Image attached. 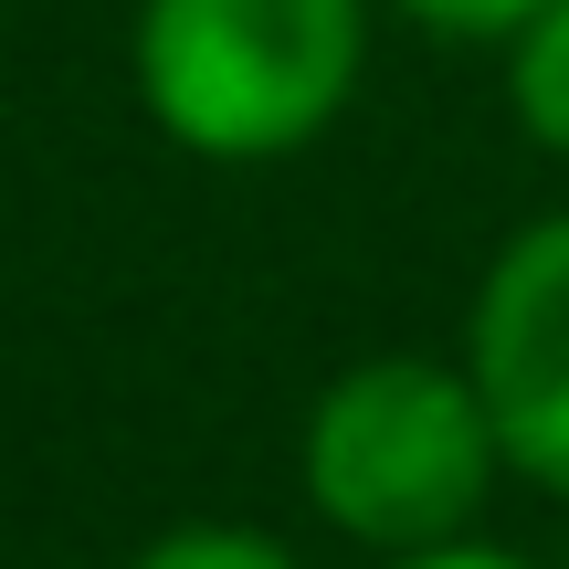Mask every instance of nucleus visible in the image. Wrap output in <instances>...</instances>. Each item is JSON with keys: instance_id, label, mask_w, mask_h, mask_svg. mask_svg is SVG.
Instances as JSON below:
<instances>
[{"instance_id": "f257e3e1", "label": "nucleus", "mask_w": 569, "mask_h": 569, "mask_svg": "<svg viewBox=\"0 0 569 569\" xmlns=\"http://www.w3.org/2000/svg\"><path fill=\"white\" fill-rule=\"evenodd\" d=\"M496 475H507V453H496V422L475 401L465 359H422V348L348 359L296 432L306 507L380 559H422V549L475 538Z\"/></svg>"}, {"instance_id": "f03ea898", "label": "nucleus", "mask_w": 569, "mask_h": 569, "mask_svg": "<svg viewBox=\"0 0 569 569\" xmlns=\"http://www.w3.org/2000/svg\"><path fill=\"white\" fill-rule=\"evenodd\" d=\"M369 63V0H138L127 74L169 148L284 159L327 138Z\"/></svg>"}, {"instance_id": "7ed1b4c3", "label": "nucleus", "mask_w": 569, "mask_h": 569, "mask_svg": "<svg viewBox=\"0 0 569 569\" xmlns=\"http://www.w3.org/2000/svg\"><path fill=\"white\" fill-rule=\"evenodd\" d=\"M465 380L496 422L507 475L569 496V211H538L496 243L465 306Z\"/></svg>"}, {"instance_id": "20e7f679", "label": "nucleus", "mask_w": 569, "mask_h": 569, "mask_svg": "<svg viewBox=\"0 0 569 569\" xmlns=\"http://www.w3.org/2000/svg\"><path fill=\"white\" fill-rule=\"evenodd\" d=\"M507 106H517V127H528L549 159H569V0H549V11L507 42Z\"/></svg>"}, {"instance_id": "39448f33", "label": "nucleus", "mask_w": 569, "mask_h": 569, "mask_svg": "<svg viewBox=\"0 0 569 569\" xmlns=\"http://www.w3.org/2000/svg\"><path fill=\"white\" fill-rule=\"evenodd\" d=\"M127 569H306L284 538L264 528H222V517H201V528H169V538H148Z\"/></svg>"}, {"instance_id": "423d86ee", "label": "nucleus", "mask_w": 569, "mask_h": 569, "mask_svg": "<svg viewBox=\"0 0 569 569\" xmlns=\"http://www.w3.org/2000/svg\"><path fill=\"white\" fill-rule=\"evenodd\" d=\"M401 21H422V32H443V42H517L549 0H390Z\"/></svg>"}, {"instance_id": "0eeeda50", "label": "nucleus", "mask_w": 569, "mask_h": 569, "mask_svg": "<svg viewBox=\"0 0 569 569\" xmlns=\"http://www.w3.org/2000/svg\"><path fill=\"white\" fill-rule=\"evenodd\" d=\"M380 569H528L517 549H486V538H453V549H422V559H380Z\"/></svg>"}, {"instance_id": "6e6552de", "label": "nucleus", "mask_w": 569, "mask_h": 569, "mask_svg": "<svg viewBox=\"0 0 569 569\" xmlns=\"http://www.w3.org/2000/svg\"><path fill=\"white\" fill-rule=\"evenodd\" d=\"M559 569H569V559H559Z\"/></svg>"}]
</instances>
